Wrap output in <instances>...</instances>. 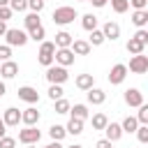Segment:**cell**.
I'll list each match as a JSON object with an SVG mask.
<instances>
[{
	"label": "cell",
	"instance_id": "obj_35",
	"mask_svg": "<svg viewBox=\"0 0 148 148\" xmlns=\"http://www.w3.org/2000/svg\"><path fill=\"white\" fill-rule=\"evenodd\" d=\"M69 102L67 99H56V113H69Z\"/></svg>",
	"mask_w": 148,
	"mask_h": 148
},
{
	"label": "cell",
	"instance_id": "obj_20",
	"mask_svg": "<svg viewBox=\"0 0 148 148\" xmlns=\"http://www.w3.org/2000/svg\"><path fill=\"white\" fill-rule=\"evenodd\" d=\"M86 92H88V102L90 104H104V99H106V92L99 90V88H90Z\"/></svg>",
	"mask_w": 148,
	"mask_h": 148
},
{
	"label": "cell",
	"instance_id": "obj_39",
	"mask_svg": "<svg viewBox=\"0 0 148 148\" xmlns=\"http://www.w3.org/2000/svg\"><path fill=\"white\" fill-rule=\"evenodd\" d=\"M14 146H16V139H12V136H7V134L0 139V148H14Z\"/></svg>",
	"mask_w": 148,
	"mask_h": 148
},
{
	"label": "cell",
	"instance_id": "obj_12",
	"mask_svg": "<svg viewBox=\"0 0 148 148\" xmlns=\"http://www.w3.org/2000/svg\"><path fill=\"white\" fill-rule=\"evenodd\" d=\"M2 123H5L7 127H16V125L21 123V111L14 109V106L5 109V113H2Z\"/></svg>",
	"mask_w": 148,
	"mask_h": 148
},
{
	"label": "cell",
	"instance_id": "obj_4",
	"mask_svg": "<svg viewBox=\"0 0 148 148\" xmlns=\"http://www.w3.org/2000/svg\"><path fill=\"white\" fill-rule=\"evenodd\" d=\"M5 39H7V46H23L28 42V32H23L18 28H7Z\"/></svg>",
	"mask_w": 148,
	"mask_h": 148
},
{
	"label": "cell",
	"instance_id": "obj_41",
	"mask_svg": "<svg viewBox=\"0 0 148 148\" xmlns=\"http://www.w3.org/2000/svg\"><path fill=\"white\" fill-rule=\"evenodd\" d=\"M12 14H14V12H12L9 7H0V21H5V23H7V21L12 18Z\"/></svg>",
	"mask_w": 148,
	"mask_h": 148
},
{
	"label": "cell",
	"instance_id": "obj_15",
	"mask_svg": "<svg viewBox=\"0 0 148 148\" xmlns=\"http://www.w3.org/2000/svg\"><path fill=\"white\" fill-rule=\"evenodd\" d=\"M72 42H74V37L67 32V30H60V32H56V49H69L72 46Z\"/></svg>",
	"mask_w": 148,
	"mask_h": 148
},
{
	"label": "cell",
	"instance_id": "obj_13",
	"mask_svg": "<svg viewBox=\"0 0 148 148\" xmlns=\"http://www.w3.org/2000/svg\"><path fill=\"white\" fill-rule=\"evenodd\" d=\"M102 35H104V39L116 42V39L120 37V25H118L116 21H106V23H104V28H102Z\"/></svg>",
	"mask_w": 148,
	"mask_h": 148
},
{
	"label": "cell",
	"instance_id": "obj_2",
	"mask_svg": "<svg viewBox=\"0 0 148 148\" xmlns=\"http://www.w3.org/2000/svg\"><path fill=\"white\" fill-rule=\"evenodd\" d=\"M67 79H69L67 67H60V65H51V67H46V81H49L51 86H62Z\"/></svg>",
	"mask_w": 148,
	"mask_h": 148
},
{
	"label": "cell",
	"instance_id": "obj_19",
	"mask_svg": "<svg viewBox=\"0 0 148 148\" xmlns=\"http://www.w3.org/2000/svg\"><path fill=\"white\" fill-rule=\"evenodd\" d=\"M76 88H81V90H90V88H95V79H92V74H79V76H76Z\"/></svg>",
	"mask_w": 148,
	"mask_h": 148
},
{
	"label": "cell",
	"instance_id": "obj_27",
	"mask_svg": "<svg viewBox=\"0 0 148 148\" xmlns=\"http://www.w3.org/2000/svg\"><path fill=\"white\" fill-rule=\"evenodd\" d=\"M23 23H25V28H28V30H32V28H37V25H42V21H39V14H35V12H30V14H25V18H23Z\"/></svg>",
	"mask_w": 148,
	"mask_h": 148
},
{
	"label": "cell",
	"instance_id": "obj_29",
	"mask_svg": "<svg viewBox=\"0 0 148 148\" xmlns=\"http://www.w3.org/2000/svg\"><path fill=\"white\" fill-rule=\"evenodd\" d=\"M44 35H46L44 25H37V28L28 30V39H35V42H44Z\"/></svg>",
	"mask_w": 148,
	"mask_h": 148
},
{
	"label": "cell",
	"instance_id": "obj_26",
	"mask_svg": "<svg viewBox=\"0 0 148 148\" xmlns=\"http://www.w3.org/2000/svg\"><path fill=\"white\" fill-rule=\"evenodd\" d=\"M65 134H67V132H65L62 125H51V127H49V136H51L53 141H62Z\"/></svg>",
	"mask_w": 148,
	"mask_h": 148
},
{
	"label": "cell",
	"instance_id": "obj_16",
	"mask_svg": "<svg viewBox=\"0 0 148 148\" xmlns=\"http://www.w3.org/2000/svg\"><path fill=\"white\" fill-rule=\"evenodd\" d=\"M104 134H106L104 139L113 143V141H118V139L123 136V130H120V125H118V123H109V125L104 127Z\"/></svg>",
	"mask_w": 148,
	"mask_h": 148
},
{
	"label": "cell",
	"instance_id": "obj_48",
	"mask_svg": "<svg viewBox=\"0 0 148 148\" xmlns=\"http://www.w3.org/2000/svg\"><path fill=\"white\" fill-rule=\"evenodd\" d=\"M5 92H7V88H5V83H2V81H0V97H2V95H5Z\"/></svg>",
	"mask_w": 148,
	"mask_h": 148
},
{
	"label": "cell",
	"instance_id": "obj_5",
	"mask_svg": "<svg viewBox=\"0 0 148 148\" xmlns=\"http://www.w3.org/2000/svg\"><path fill=\"white\" fill-rule=\"evenodd\" d=\"M39 139H42V132H39L37 127H25V130L18 132V141L25 143V146H35Z\"/></svg>",
	"mask_w": 148,
	"mask_h": 148
},
{
	"label": "cell",
	"instance_id": "obj_8",
	"mask_svg": "<svg viewBox=\"0 0 148 148\" xmlns=\"http://www.w3.org/2000/svg\"><path fill=\"white\" fill-rule=\"evenodd\" d=\"M130 69H132L134 74H146V72H148V56H143V53L132 56V60H130Z\"/></svg>",
	"mask_w": 148,
	"mask_h": 148
},
{
	"label": "cell",
	"instance_id": "obj_7",
	"mask_svg": "<svg viewBox=\"0 0 148 148\" xmlns=\"http://www.w3.org/2000/svg\"><path fill=\"white\" fill-rule=\"evenodd\" d=\"M125 76H127V65L118 62V65H113L111 72H109V83H111V86H118V83L125 81Z\"/></svg>",
	"mask_w": 148,
	"mask_h": 148
},
{
	"label": "cell",
	"instance_id": "obj_49",
	"mask_svg": "<svg viewBox=\"0 0 148 148\" xmlns=\"http://www.w3.org/2000/svg\"><path fill=\"white\" fill-rule=\"evenodd\" d=\"M9 5V0H0V7H7Z\"/></svg>",
	"mask_w": 148,
	"mask_h": 148
},
{
	"label": "cell",
	"instance_id": "obj_18",
	"mask_svg": "<svg viewBox=\"0 0 148 148\" xmlns=\"http://www.w3.org/2000/svg\"><path fill=\"white\" fill-rule=\"evenodd\" d=\"M132 23H134L136 28H146V23H148V9H134Z\"/></svg>",
	"mask_w": 148,
	"mask_h": 148
},
{
	"label": "cell",
	"instance_id": "obj_34",
	"mask_svg": "<svg viewBox=\"0 0 148 148\" xmlns=\"http://www.w3.org/2000/svg\"><path fill=\"white\" fill-rule=\"evenodd\" d=\"M62 92H65L62 86H51V88H49V97H51L53 102H56V99H62Z\"/></svg>",
	"mask_w": 148,
	"mask_h": 148
},
{
	"label": "cell",
	"instance_id": "obj_53",
	"mask_svg": "<svg viewBox=\"0 0 148 148\" xmlns=\"http://www.w3.org/2000/svg\"><path fill=\"white\" fill-rule=\"evenodd\" d=\"M44 2H46V0H44Z\"/></svg>",
	"mask_w": 148,
	"mask_h": 148
},
{
	"label": "cell",
	"instance_id": "obj_30",
	"mask_svg": "<svg viewBox=\"0 0 148 148\" xmlns=\"http://www.w3.org/2000/svg\"><path fill=\"white\" fill-rule=\"evenodd\" d=\"M106 125H109V118L104 113H95L92 116V130H104Z\"/></svg>",
	"mask_w": 148,
	"mask_h": 148
},
{
	"label": "cell",
	"instance_id": "obj_33",
	"mask_svg": "<svg viewBox=\"0 0 148 148\" xmlns=\"http://www.w3.org/2000/svg\"><path fill=\"white\" fill-rule=\"evenodd\" d=\"M12 12H25L28 9V0H9V5H7Z\"/></svg>",
	"mask_w": 148,
	"mask_h": 148
},
{
	"label": "cell",
	"instance_id": "obj_32",
	"mask_svg": "<svg viewBox=\"0 0 148 148\" xmlns=\"http://www.w3.org/2000/svg\"><path fill=\"white\" fill-rule=\"evenodd\" d=\"M139 125H148V104H141L139 106V113L134 116Z\"/></svg>",
	"mask_w": 148,
	"mask_h": 148
},
{
	"label": "cell",
	"instance_id": "obj_42",
	"mask_svg": "<svg viewBox=\"0 0 148 148\" xmlns=\"http://www.w3.org/2000/svg\"><path fill=\"white\" fill-rule=\"evenodd\" d=\"M134 9H146V5H148V0H127Z\"/></svg>",
	"mask_w": 148,
	"mask_h": 148
},
{
	"label": "cell",
	"instance_id": "obj_24",
	"mask_svg": "<svg viewBox=\"0 0 148 148\" xmlns=\"http://www.w3.org/2000/svg\"><path fill=\"white\" fill-rule=\"evenodd\" d=\"M136 127H139V123H136V118H134V116H127V118L120 123V130H123V132H127V134L136 132Z\"/></svg>",
	"mask_w": 148,
	"mask_h": 148
},
{
	"label": "cell",
	"instance_id": "obj_17",
	"mask_svg": "<svg viewBox=\"0 0 148 148\" xmlns=\"http://www.w3.org/2000/svg\"><path fill=\"white\" fill-rule=\"evenodd\" d=\"M69 49H72V53H74V56H88L92 46H90V44H88L86 39H74Z\"/></svg>",
	"mask_w": 148,
	"mask_h": 148
},
{
	"label": "cell",
	"instance_id": "obj_50",
	"mask_svg": "<svg viewBox=\"0 0 148 148\" xmlns=\"http://www.w3.org/2000/svg\"><path fill=\"white\" fill-rule=\"evenodd\" d=\"M67 148H83V146H79V143H72V146H67Z\"/></svg>",
	"mask_w": 148,
	"mask_h": 148
},
{
	"label": "cell",
	"instance_id": "obj_10",
	"mask_svg": "<svg viewBox=\"0 0 148 148\" xmlns=\"http://www.w3.org/2000/svg\"><path fill=\"white\" fill-rule=\"evenodd\" d=\"M18 99L28 102V104H37L39 102V92L32 88V86H21L18 88Z\"/></svg>",
	"mask_w": 148,
	"mask_h": 148
},
{
	"label": "cell",
	"instance_id": "obj_6",
	"mask_svg": "<svg viewBox=\"0 0 148 148\" xmlns=\"http://www.w3.org/2000/svg\"><path fill=\"white\" fill-rule=\"evenodd\" d=\"M53 62H58L60 67H69V65H74V53H72V49H56V53H53Z\"/></svg>",
	"mask_w": 148,
	"mask_h": 148
},
{
	"label": "cell",
	"instance_id": "obj_9",
	"mask_svg": "<svg viewBox=\"0 0 148 148\" xmlns=\"http://www.w3.org/2000/svg\"><path fill=\"white\" fill-rule=\"evenodd\" d=\"M125 104L139 109V106L143 104V92H141L139 88H127V90H125Z\"/></svg>",
	"mask_w": 148,
	"mask_h": 148
},
{
	"label": "cell",
	"instance_id": "obj_3",
	"mask_svg": "<svg viewBox=\"0 0 148 148\" xmlns=\"http://www.w3.org/2000/svg\"><path fill=\"white\" fill-rule=\"evenodd\" d=\"M53 53H56V44H53V42H42V46H39V53H37V60H39V65H44V67H51V65H53Z\"/></svg>",
	"mask_w": 148,
	"mask_h": 148
},
{
	"label": "cell",
	"instance_id": "obj_43",
	"mask_svg": "<svg viewBox=\"0 0 148 148\" xmlns=\"http://www.w3.org/2000/svg\"><path fill=\"white\" fill-rule=\"evenodd\" d=\"M95 148H111V141H106V139H99V141L95 143Z\"/></svg>",
	"mask_w": 148,
	"mask_h": 148
},
{
	"label": "cell",
	"instance_id": "obj_52",
	"mask_svg": "<svg viewBox=\"0 0 148 148\" xmlns=\"http://www.w3.org/2000/svg\"><path fill=\"white\" fill-rule=\"evenodd\" d=\"M28 148H35V146H28Z\"/></svg>",
	"mask_w": 148,
	"mask_h": 148
},
{
	"label": "cell",
	"instance_id": "obj_47",
	"mask_svg": "<svg viewBox=\"0 0 148 148\" xmlns=\"http://www.w3.org/2000/svg\"><path fill=\"white\" fill-rule=\"evenodd\" d=\"M5 132H7V125H5V123H2V118H0V139L5 136Z\"/></svg>",
	"mask_w": 148,
	"mask_h": 148
},
{
	"label": "cell",
	"instance_id": "obj_51",
	"mask_svg": "<svg viewBox=\"0 0 148 148\" xmlns=\"http://www.w3.org/2000/svg\"><path fill=\"white\" fill-rule=\"evenodd\" d=\"M79 2H88V0H79Z\"/></svg>",
	"mask_w": 148,
	"mask_h": 148
},
{
	"label": "cell",
	"instance_id": "obj_23",
	"mask_svg": "<svg viewBox=\"0 0 148 148\" xmlns=\"http://www.w3.org/2000/svg\"><path fill=\"white\" fill-rule=\"evenodd\" d=\"M81 25H83V30H97V16L95 14H83L81 16Z\"/></svg>",
	"mask_w": 148,
	"mask_h": 148
},
{
	"label": "cell",
	"instance_id": "obj_46",
	"mask_svg": "<svg viewBox=\"0 0 148 148\" xmlns=\"http://www.w3.org/2000/svg\"><path fill=\"white\" fill-rule=\"evenodd\" d=\"M5 32H7V23L0 21V37H5Z\"/></svg>",
	"mask_w": 148,
	"mask_h": 148
},
{
	"label": "cell",
	"instance_id": "obj_22",
	"mask_svg": "<svg viewBox=\"0 0 148 148\" xmlns=\"http://www.w3.org/2000/svg\"><path fill=\"white\" fill-rule=\"evenodd\" d=\"M65 132H67V134H72V136H79V134L83 132V120H76V118H69V123H67V127H65Z\"/></svg>",
	"mask_w": 148,
	"mask_h": 148
},
{
	"label": "cell",
	"instance_id": "obj_21",
	"mask_svg": "<svg viewBox=\"0 0 148 148\" xmlns=\"http://www.w3.org/2000/svg\"><path fill=\"white\" fill-rule=\"evenodd\" d=\"M69 113H72V118H76V120H86V118L90 116L86 104H74V106H69Z\"/></svg>",
	"mask_w": 148,
	"mask_h": 148
},
{
	"label": "cell",
	"instance_id": "obj_44",
	"mask_svg": "<svg viewBox=\"0 0 148 148\" xmlns=\"http://www.w3.org/2000/svg\"><path fill=\"white\" fill-rule=\"evenodd\" d=\"M88 2H92V7H104L109 0H88Z\"/></svg>",
	"mask_w": 148,
	"mask_h": 148
},
{
	"label": "cell",
	"instance_id": "obj_25",
	"mask_svg": "<svg viewBox=\"0 0 148 148\" xmlns=\"http://www.w3.org/2000/svg\"><path fill=\"white\" fill-rule=\"evenodd\" d=\"M127 51L132 53V56H139V53H143L146 51V46L139 42V39H134V37H130V42H127Z\"/></svg>",
	"mask_w": 148,
	"mask_h": 148
},
{
	"label": "cell",
	"instance_id": "obj_28",
	"mask_svg": "<svg viewBox=\"0 0 148 148\" xmlns=\"http://www.w3.org/2000/svg\"><path fill=\"white\" fill-rule=\"evenodd\" d=\"M90 46H99V44H104L106 39H104V35H102V30H90V37L86 39Z\"/></svg>",
	"mask_w": 148,
	"mask_h": 148
},
{
	"label": "cell",
	"instance_id": "obj_11",
	"mask_svg": "<svg viewBox=\"0 0 148 148\" xmlns=\"http://www.w3.org/2000/svg\"><path fill=\"white\" fill-rule=\"evenodd\" d=\"M21 123H23L25 127H35V125L39 123V111H37L35 106H30V109L21 111Z\"/></svg>",
	"mask_w": 148,
	"mask_h": 148
},
{
	"label": "cell",
	"instance_id": "obj_38",
	"mask_svg": "<svg viewBox=\"0 0 148 148\" xmlns=\"http://www.w3.org/2000/svg\"><path fill=\"white\" fill-rule=\"evenodd\" d=\"M134 39H139V42L146 46V44H148V30H146V28H139L136 35H134Z\"/></svg>",
	"mask_w": 148,
	"mask_h": 148
},
{
	"label": "cell",
	"instance_id": "obj_37",
	"mask_svg": "<svg viewBox=\"0 0 148 148\" xmlns=\"http://www.w3.org/2000/svg\"><path fill=\"white\" fill-rule=\"evenodd\" d=\"M44 5H46L44 0H28V9L35 12V14H39V12L44 9Z\"/></svg>",
	"mask_w": 148,
	"mask_h": 148
},
{
	"label": "cell",
	"instance_id": "obj_14",
	"mask_svg": "<svg viewBox=\"0 0 148 148\" xmlns=\"http://www.w3.org/2000/svg\"><path fill=\"white\" fill-rule=\"evenodd\" d=\"M18 74V65L14 62V60H5L2 65H0V76L2 79H14Z\"/></svg>",
	"mask_w": 148,
	"mask_h": 148
},
{
	"label": "cell",
	"instance_id": "obj_40",
	"mask_svg": "<svg viewBox=\"0 0 148 148\" xmlns=\"http://www.w3.org/2000/svg\"><path fill=\"white\" fill-rule=\"evenodd\" d=\"M9 58H12V46L2 44V46H0V60L5 62V60H9Z\"/></svg>",
	"mask_w": 148,
	"mask_h": 148
},
{
	"label": "cell",
	"instance_id": "obj_45",
	"mask_svg": "<svg viewBox=\"0 0 148 148\" xmlns=\"http://www.w3.org/2000/svg\"><path fill=\"white\" fill-rule=\"evenodd\" d=\"M46 148H65V146H62V143H60V141H51V143H49V146H46Z\"/></svg>",
	"mask_w": 148,
	"mask_h": 148
},
{
	"label": "cell",
	"instance_id": "obj_1",
	"mask_svg": "<svg viewBox=\"0 0 148 148\" xmlns=\"http://www.w3.org/2000/svg\"><path fill=\"white\" fill-rule=\"evenodd\" d=\"M76 16H79L76 9L69 7V5H62V7H56L53 9V23H58V25H69Z\"/></svg>",
	"mask_w": 148,
	"mask_h": 148
},
{
	"label": "cell",
	"instance_id": "obj_31",
	"mask_svg": "<svg viewBox=\"0 0 148 148\" xmlns=\"http://www.w3.org/2000/svg\"><path fill=\"white\" fill-rule=\"evenodd\" d=\"M111 9H113L116 14H125V12L130 9V2H127V0H111Z\"/></svg>",
	"mask_w": 148,
	"mask_h": 148
},
{
	"label": "cell",
	"instance_id": "obj_36",
	"mask_svg": "<svg viewBox=\"0 0 148 148\" xmlns=\"http://www.w3.org/2000/svg\"><path fill=\"white\" fill-rule=\"evenodd\" d=\"M136 139L141 143H148V125H139L136 127Z\"/></svg>",
	"mask_w": 148,
	"mask_h": 148
}]
</instances>
